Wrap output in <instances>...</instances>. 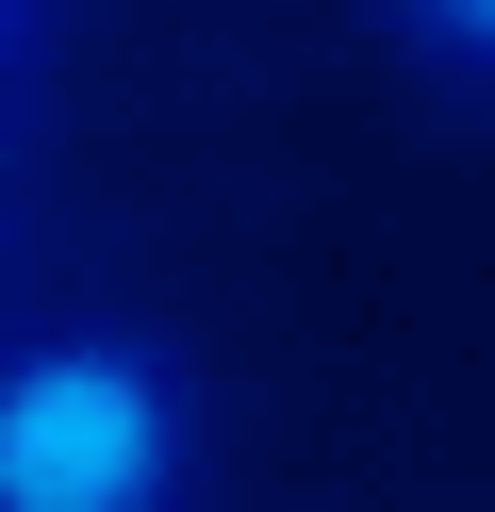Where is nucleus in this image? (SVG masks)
Masks as SVG:
<instances>
[{
    "label": "nucleus",
    "instance_id": "nucleus-3",
    "mask_svg": "<svg viewBox=\"0 0 495 512\" xmlns=\"http://www.w3.org/2000/svg\"><path fill=\"white\" fill-rule=\"evenodd\" d=\"M33 34H50V0H0V83L33 67Z\"/></svg>",
    "mask_w": 495,
    "mask_h": 512
},
{
    "label": "nucleus",
    "instance_id": "nucleus-2",
    "mask_svg": "<svg viewBox=\"0 0 495 512\" xmlns=\"http://www.w3.org/2000/svg\"><path fill=\"white\" fill-rule=\"evenodd\" d=\"M380 34L446 83H495V0H380Z\"/></svg>",
    "mask_w": 495,
    "mask_h": 512
},
{
    "label": "nucleus",
    "instance_id": "nucleus-1",
    "mask_svg": "<svg viewBox=\"0 0 495 512\" xmlns=\"http://www.w3.org/2000/svg\"><path fill=\"white\" fill-rule=\"evenodd\" d=\"M215 413L198 364L132 314L0 331V512H198Z\"/></svg>",
    "mask_w": 495,
    "mask_h": 512
}]
</instances>
